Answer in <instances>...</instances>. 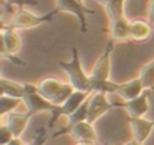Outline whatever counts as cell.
<instances>
[{"label":"cell","mask_w":154,"mask_h":145,"mask_svg":"<svg viewBox=\"0 0 154 145\" xmlns=\"http://www.w3.org/2000/svg\"><path fill=\"white\" fill-rule=\"evenodd\" d=\"M57 66L60 69H63V72L68 77V83H71L75 91H83V92H91L92 94L91 74H86L85 72L77 47L71 48V59L69 60H59Z\"/></svg>","instance_id":"6da1fadb"},{"label":"cell","mask_w":154,"mask_h":145,"mask_svg":"<svg viewBox=\"0 0 154 145\" xmlns=\"http://www.w3.org/2000/svg\"><path fill=\"white\" fill-rule=\"evenodd\" d=\"M36 89L45 100H48L50 103H53L56 106H62L68 100V97L75 91L71 83H65L56 77L41 79L36 83Z\"/></svg>","instance_id":"7a4b0ae2"},{"label":"cell","mask_w":154,"mask_h":145,"mask_svg":"<svg viewBox=\"0 0 154 145\" xmlns=\"http://www.w3.org/2000/svg\"><path fill=\"white\" fill-rule=\"evenodd\" d=\"M57 14H59V11L56 8L51 12L42 14V15L32 14V12H29L26 9H18L8 26L15 29V30H27V29H33V27H38L41 24H45V23L51 21Z\"/></svg>","instance_id":"3957f363"},{"label":"cell","mask_w":154,"mask_h":145,"mask_svg":"<svg viewBox=\"0 0 154 145\" xmlns=\"http://www.w3.org/2000/svg\"><path fill=\"white\" fill-rule=\"evenodd\" d=\"M24 106H26V113L29 116H33L36 113L41 112H47L50 113L56 104L50 103L48 100H45L36 89V85L32 83H24V97H23Z\"/></svg>","instance_id":"277c9868"},{"label":"cell","mask_w":154,"mask_h":145,"mask_svg":"<svg viewBox=\"0 0 154 145\" xmlns=\"http://www.w3.org/2000/svg\"><path fill=\"white\" fill-rule=\"evenodd\" d=\"M56 9L59 12H68L72 14L80 24V32L86 33L88 32V21H86V15H94L95 11L94 9H88L82 2L79 0H56Z\"/></svg>","instance_id":"5b68a950"},{"label":"cell","mask_w":154,"mask_h":145,"mask_svg":"<svg viewBox=\"0 0 154 145\" xmlns=\"http://www.w3.org/2000/svg\"><path fill=\"white\" fill-rule=\"evenodd\" d=\"M2 42H3V51L2 56L3 57H9L14 63L17 65H24V62H20V59L17 57V54L21 50V38L17 33L15 29L9 27V26H3L2 27Z\"/></svg>","instance_id":"8992f818"},{"label":"cell","mask_w":154,"mask_h":145,"mask_svg":"<svg viewBox=\"0 0 154 145\" xmlns=\"http://www.w3.org/2000/svg\"><path fill=\"white\" fill-rule=\"evenodd\" d=\"M113 45H115V41H112L110 38L107 39L106 42V48L104 51L101 53V56L97 59L92 71H91V79H95V80H110V56H112V51H113Z\"/></svg>","instance_id":"52a82bcc"},{"label":"cell","mask_w":154,"mask_h":145,"mask_svg":"<svg viewBox=\"0 0 154 145\" xmlns=\"http://www.w3.org/2000/svg\"><path fill=\"white\" fill-rule=\"evenodd\" d=\"M115 104H112L107 98L106 94L101 92H92L89 97V104H88V121L94 124L97 119H100L103 115H106Z\"/></svg>","instance_id":"ba28073f"},{"label":"cell","mask_w":154,"mask_h":145,"mask_svg":"<svg viewBox=\"0 0 154 145\" xmlns=\"http://www.w3.org/2000/svg\"><path fill=\"white\" fill-rule=\"evenodd\" d=\"M154 91H148L145 89L139 97L130 100V101H122V107L125 109V112L128 113L130 118H142L148 109H149V98H151V94Z\"/></svg>","instance_id":"9c48e42d"},{"label":"cell","mask_w":154,"mask_h":145,"mask_svg":"<svg viewBox=\"0 0 154 145\" xmlns=\"http://www.w3.org/2000/svg\"><path fill=\"white\" fill-rule=\"evenodd\" d=\"M63 133L68 131L71 134V137H74L77 142H88V143H97L98 136L94 130V125L89 121H83L79 124H74L69 128H63Z\"/></svg>","instance_id":"30bf717a"},{"label":"cell","mask_w":154,"mask_h":145,"mask_svg":"<svg viewBox=\"0 0 154 145\" xmlns=\"http://www.w3.org/2000/svg\"><path fill=\"white\" fill-rule=\"evenodd\" d=\"M128 124H130V128H131V134H133V139L143 143L152 128H154V121H149V119H145L143 116L142 118H130L128 116Z\"/></svg>","instance_id":"8fae6325"},{"label":"cell","mask_w":154,"mask_h":145,"mask_svg":"<svg viewBox=\"0 0 154 145\" xmlns=\"http://www.w3.org/2000/svg\"><path fill=\"white\" fill-rule=\"evenodd\" d=\"M143 91H145V88H143L140 79L136 77V79H131V80L119 85L116 89V95H119L122 98V101H130V100L139 97Z\"/></svg>","instance_id":"7c38bea8"},{"label":"cell","mask_w":154,"mask_h":145,"mask_svg":"<svg viewBox=\"0 0 154 145\" xmlns=\"http://www.w3.org/2000/svg\"><path fill=\"white\" fill-rule=\"evenodd\" d=\"M130 24L125 17L110 23V39L115 42H125L130 39Z\"/></svg>","instance_id":"4fadbf2b"},{"label":"cell","mask_w":154,"mask_h":145,"mask_svg":"<svg viewBox=\"0 0 154 145\" xmlns=\"http://www.w3.org/2000/svg\"><path fill=\"white\" fill-rule=\"evenodd\" d=\"M29 119H30V116L27 113L12 112V113L6 115V121L3 124H6L11 128V131L14 133V137H21L23 131L26 130V127L29 124Z\"/></svg>","instance_id":"5bb4252c"},{"label":"cell","mask_w":154,"mask_h":145,"mask_svg":"<svg viewBox=\"0 0 154 145\" xmlns=\"http://www.w3.org/2000/svg\"><path fill=\"white\" fill-rule=\"evenodd\" d=\"M152 24L145 20H133L130 24V39L131 41H146L151 36Z\"/></svg>","instance_id":"9a60e30c"},{"label":"cell","mask_w":154,"mask_h":145,"mask_svg":"<svg viewBox=\"0 0 154 145\" xmlns=\"http://www.w3.org/2000/svg\"><path fill=\"white\" fill-rule=\"evenodd\" d=\"M91 97V92H83V91H74L68 100L62 104V110L65 116H69L71 113H74L77 109H79L88 98Z\"/></svg>","instance_id":"2e32d148"},{"label":"cell","mask_w":154,"mask_h":145,"mask_svg":"<svg viewBox=\"0 0 154 145\" xmlns=\"http://www.w3.org/2000/svg\"><path fill=\"white\" fill-rule=\"evenodd\" d=\"M0 88H2V95H8V97H14V98H21L24 97V85L9 80L6 77L0 79Z\"/></svg>","instance_id":"e0dca14e"},{"label":"cell","mask_w":154,"mask_h":145,"mask_svg":"<svg viewBox=\"0 0 154 145\" xmlns=\"http://www.w3.org/2000/svg\"><path fill=\"white\" fill-rule=\"evenodd\" d=\"M143 85L145 89L148 91H154V59L145 65L140 66L139 69V76H137Z\"/></svg>","instance_id":"ac0fdd59"},{"label":"cell","mask_w":154,"mask_h":145,"mask_svg":"<svg viewBox=\"0 0 154 145\" xmlns=\"http://www.w3.org/2000/svg\"><path fill=\"white\" fill-rule=\"evenodd\" d=\"M124 5H125V0H112L107 5H104V9H106V15L109 18V21H116L124 15Z\"/></svg>","instance_id":"d6986e66"},{"label":"cell","mask_w":154,"mask_h":145,"mask_svg":"<svg viewBox=\"0 0 154 145\" xmlns=\"http://www.w3.org/2000/svg\"><path fill=\"white\" fill-rule=\"evenodd\" d=\"M118 83L112 82V80H95V79H91V89L92 92H101V94H116V89H118Z\"/></svg>","instance_id":"ffe728a7"},{"label":"cell","mask_w":154,"mask_h":145,"mask_svg":"<svg viewBox=\"0 0 154 145\" xmlns=\"http://www.w3.org/2000/svg\"><path fill=\"white\" fill-rule=\"evenodd\" d=\"M88 104H89V98L77 109L74 113H71L68 116V125L65 128H69L72 127L74 124H79V122H83V121H88Z\"/></svg>","instance_id":"44dd1931"},{"label":"cell","mask_w":154,"mask_h":145,"mask_svg":"<svg viewBox=\"0 0 154 145\" xmlns=\"http://www.w3.org/2000/svg\"><path fill=\"white\" fill-rule=\"evenodd\" d=\"M20 101H23L21 98H14V97H8V95H2L0 97V115L6 116L9 113H12L17 106L20 104Z\"/></svg>","instance_id":"7402d4cb"},{"label":"cell","mask_w":154,"mask_h":145,"mask_svg":"<svg viewBox=\"0 0 154 145\" xmlns=\"http://www.w3.org/2000/svg\"><path fill=\"white\" fill-rule=\"evenodd\" d=\"M5 6H18L20 9H24V6H38L36 0H3Z\"/></svg>","instance_id":"603a6c76"},{"label":"cell","mask_w":154,"mask_h":145,"mask_svg":"<svg viewBox=\"0 0 154 145\" xmlns=\"http://www.w3.org/2000/svg\"><path fill=\"white\" fill-rule=\"evenodd\" d=\"M14 139V133L6 124H2L0 127V145H8Z\"/></svg>","instance_id":"cb8c5ba5"},{"label":"cell","mask_w":154,"mask_h":145,"mask_svg":"<svg viewBox=\"0 0 154 145\" xmlns=\"http://www.w3.org/2000/svg\"><path fill=\"white\" fill-rule=\"evenodd\" d=\"M47 137H48V127H41V128L36 131L33 140H32L29 145H44L45 140H47Z\"/></svg>","instance_id":"d4e9b609"},{"label":"cell","mask_w":154,"mask_h":145,"mask_svg":"<svg viewBox=\"0 0 154 145\" xmlns=\"http://www.w3.org/2000/svg\"><path fill=\"white\" fill-rule=\"evenodd\" d=\"M148 21L154 24V0L149 2V9H148Z\"/></svg>","instance_id":"484cf974"},{"label":"cell","mask_w":154,"mask_h":145,"mask_svg":"<svg viewBox=\"0 0 154 145\" xmlns=\"http://www.w3.org/2000/svg\"><path fill=\"white\" fill-rule=\"evenodd\" d=\"M8 145H24V143L21 142V139H20V137H14V139H12V140H11Z\"/></svg>","instance_id":"4316f807"},{"label":"cell","mask_w":154,"mask_h":145,"mask_svg":"<svg viewBox=\"0 0 154 145\" xmlns=\"http://www.w3.org/2000/svg\"><path fill=\"white\" fill-rule=\"evenodd\" d=\"M122 145H142V143L137 142V140H134V139H131V140H128V142H125V143H122Z\"/></svg>","instance_id":"83f0119b"},{"label":"cell","mask_w":154,"mask_h":145,"mask_svg":"<svg viewBox=\"0 0 154 145\" xmlns=\"http://www.w3.org/2000/svg\"><path fill=\"white\" fill-rule=\"evenodd\" d=\"M95 2H98L100 5H103V6H104V5H107L109 2H112V0H95Z\"/></svg>","instance_id":"f1b7e54d"},{"label":"cell","mask_w":154,"mask_h":145,"mask_svg":"<svg viewBox=\"0 0 154 145\" xmlns=\"http://www.w3.org/2000/svg\"><path fill=\"white\" fill-rule=\"evenodd\" d=\"M75 145H95V143H88V142H77Z\"/></svg>","instance_id":"f546056e"},{"label":"cell","mask_w":154,"mask_h":145,"mask_svg":"<svg viewBox=\"0 0 154 145\" xmlns=\"http://www.w3.org/2000/svg\"><path fill=\"white\" fill-rule=\"evenodd\" d=\"M79 2H82V3H83V0H79Z\"/></svg>","instance_id":"4dcf8cb0"}]
</instances>
